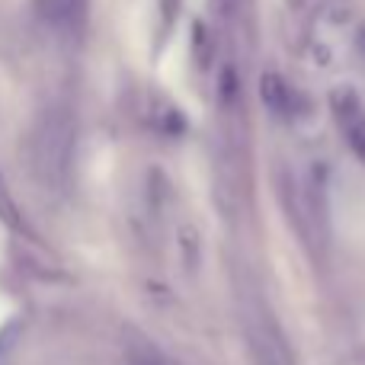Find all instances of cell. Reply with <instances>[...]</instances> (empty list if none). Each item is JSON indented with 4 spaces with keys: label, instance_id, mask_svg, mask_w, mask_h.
Returning <instances> with one entry per match:
<instances>
[{
    "label": "cell",
    "instance_id": "52a82bcc",
    "mask_svg": "<svg viewBox=\"0 0 365 365\" xmlns=\"http://www.w3.org/2000/svg\"><path fill=\"white\" fill-rule=\"evenodd\" d=\"M128 365H167V359L151 346V343L138 340L132 349H128Z\"/></svg>",
    "mask_w": 365,
    "mask_h": 365
},
{
    "label": "cell",
    "instance_id": "6da1fadb",
    "mask_svg": "<svg viewBox=\"0 0 365 365\" xmlns=\"http://www.w3.org/2000/svg\"><path fill=\"white\" fill-rule=\"evenodd\" d=\"M71 151H74V132L68 113H48L38 122L32 138V167L38 180L48 186H61L71 173Z\"/></svg>",
    "mask_w": 365,
    "mask_h": 365
},
{
    "label": "cell",
    "instance_id": "7a4b0ae2",
    "mask_svg": "<svg viewBox=\"0 0 365 365\" xmlns=\"http://www.w3.org/2000/svg\"><path fill=\"white\" fill-rule=\"evenodd\" d=\"M244 334L257 365H295L285 334L279 330L276 317L269 314V308L263 304L259 295L244 298Z\"/></svg>",
    "mask_w": 365,
    "mask_h": 365
},
{
    "label": "cell",
    "instance_id": "5b68a950",
    "mask_svg": "<svg viewBox=\"0 0 365 365\" xmlns=\"http://www.w3.org/2000/svg\"><path fill=\"white\" fill-rule=\"evenodd\" d=\"M259 90H263V103L272 113H289L292 109V93L279 74H266L263 81H259Z\"/></svg>",
    "mask_w": 365,
    "mask_h": 365
},
{
    "label": "cell",
    "instance_id": "3957f363",
    "mask_svg": "<svg viewBox=\"0 0 365 365\" xmlns=\"http://www.w3.org/2000/svg\"><path fill=\"white\" fill-rule=\"evenodd\" d=\"M330 109H334V119H336V125H340L346 145L353 148V154L365 164V106H362V100L353 90H336L334 100H330Z\"/></svg>",
    "mask_w": 365,
    "mask_h": 365
},
{
    "label": "cell",
    "instance_id": "8992f818",
    "mask_svg": "<svg viewBox=\"0 0 365 365\" xmlns=\"http://www.w3.org/2000/svg\"><path fill=\"white\" fill-rule=\"evenodd\" d=\"M19 336H23V321H6L4 327H0V365L10 362L13 349H16Z\"/></svg>",
    "mask_w": 365,
    "mask_h": 365
},
{
    "label": "cell",
    "instance_id": "277c9868",
    "mask_svg": "<svg viewBox=\"0 0 365 365\" xmlns=\"http://www.w3.org/2000/svg\"><path fill=\"white\" fill-rule=\"evenodd\" d=\"M36 6L48 26H55V29H74L83 19L87 0H36Z\"/></svg>",
    "mask_w": 365,
    "mask_h": 365
}]
</instances>
